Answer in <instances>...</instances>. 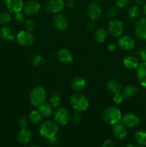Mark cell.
<instances>
[{"mask_svg":"<svg viewBox=\"0 0 146 147\" xmlns=\"http://www.w3.org/2000/svg\"><path fill=\"white\" fill-rule=\"evenodd\" d=\"M28 147H40V146H36V145H31V146H29Z\"/></svg>","mask_w":146,"mask_h":147,"instance_id":"cell-49","label":"cell"},{"mask_svg":"<svg viewBox=\"0 0 146 147\" xmlns=\"http://www.w3.org/2000/svg\"><path fill=\"white\" fill-rule=\"evenodd\" d=\"M124 96H123V94L120 93H115L113 97V101L115 102V103L117 105H120L121 103H123V100H124Z\"/></svg>","mask_w":146,"mask_h":147,"instance_id":"cell-38","label":"cell"},{"mask_svg":"<svg viewBox=\"0 0 146 147\" xmlns=\"http://www.w3.org/2000/svg\"><path fill=\"white\" fill-rule=\"evenodd\" d=\"M137 78L139 83L143 87L146 88V63L143 62L137 67Z\"/></svg>","mask_w":146,"mask_h":147,"instance_id":"cell-18","label":"cell"},{"mask_svg":"<svg viewBox=\"0 0 146 147\" xmlns=\"http://www.w3.org/2000/svg\"><path fill=\"white\" fill-rule=\"evenodd\" d=\"M139 64V60L133 55H127L123 59V65L127 69H137Z\"/></svg>","mask_w":146,"mask_h":147,"instance_id":"cell-22","label":"cell"},{"mask_svg":"<svg viewBox=\"0 0 146 147\" xmlns=\"http://www.w3.org/2000/svg\"><path fill=\"white\" fill-rule=\"evenodd\" d=\"M14 20H15L16 22H17L18 23L24 22L25 21V14H24V13L21 12V11L15 13Z\"/></svg>","mask_w":146,"mask_h":147,"instance_id":"cell-39","label":"cell"},{"mask_svg":"<svg viewBox=\"0 0 146 147\" xmlns=\"http://www.w3.org/2000/svg\"><path fill=\"white\" fill-rule=\"evenodd\" d=\"M138 54L140 55V59L143 62L146 63V47L144 48H140L138 50Z\"/></svg>","mask_w":146,"mask_h":147,"instance_id":"cell-41","label":"cell"},{"mask_svg":"<svg viewBox=\"0 0 146 147\" xmlns=\"http://www.w3.org/2000/svg\"><path fill=\"white\" fill-rule=\"evenodd\" d=\"M130 0H115L116 7L119 9H126L130 5Z\"/></svg>","mask_w":146,"mask_h":147,"instance_id":"cell-35","label":"cell"},{"mask_svg":"<svg viewBox=\"0 0 146 147\" xmlns=\"http://www.w3.org/2000/svg\"><path fill=\"white\" fill-rule=\"evenodd\" d=\"M72 107L78 112H83L89 107V100L86 96L80 93H74L70 98Z\"/></svg>","mask_w":146,"mask_h":147,"instance_id":"cell-3","label":"cell"},{"mask_svg":"<svg viewBox=\"0 0 146 147\" xmlns=\"http://www.w3.org/2000/svg\"><path fill=\"white\" fill-rule=\"evenodd\" d=\"M42 119V116H41V114H40L38 111L33 110L30 111V113H29L28 119L31 123L37 124V123L41 122Z\"/></svg>","mask_w":146,"mask_h":147,"instance_id":"cell-29","label":"cell"},{"mask_svg":"<svg viewBox=\"0 0 146 147\" xmlns=\"http://www.w3.org/2000/svg\"><path fill=\"white\" fill-rule=\"evenodd\" d=\"M47 93L44 88L36 87L32 89L29 95V101L33 106H40L45 103Z\"/></svg>","mask_w":146,"mask_h":147,"instance_id":"cell-4","label":"cell"},{"mask_svg":"<svg viewBox=\"0 0 146 147\" xmlns=\"http://www.w3.org/2000/svg\"><path fill=\"white\" fill-rule=\"evenodd\" d=\"M126 147H139L137 145L135 144H129Z\"/></svg>","mask_w":146,"mask_h":147,"instance_id":"cell-48","label":"cell"},{"mask_svg":"<svg viewBox=\"0 0 146 147\" xmlns=\"http://www.w3.org/2000/svg\"><path fill=\"white\" fill-rule=\"evenodd\" d=\"M95 27L96 24L94 23V21H93V20H90L87 23V30L88 31H92L95 29Z\"/></svg>","mask_w":146,"mask_h":147,"instance_id":"cell-43","label":"cell"},{"mask_svg":"<svg viewBox=\"0 0 146 147\" xmlns=\"http://www.w3.org/2000/svg\"><path fill=\"white\" fill-rule=\"evenodd\" d=\"M15 31L10 27H4L0 30V37L6 41H11L16 38Z\"/></svg>","mask_w":146,"mask_h":147,"instance_id":"cell-20","label":"cell"},{"mask_svg":"<svg viewBox=\"0 0 146 147\" xmlns=\"http://www.w3.org/2000/svg\"><path fill=\"white\" fill-rule=\"evenodd\" d=\"M38 111L41 116L44 118H49L54 114V111H53V107L50 104V103H44L43 104L40 105L38 106Z\"/></svg>","mask_w":146,"mask_h":147,"instance_id":"cell-23","label":"cell"},{"mask_svg":"<svg viewBox=\"0 0 146 147\" xmlns=\"http://www.w3.org/2000/svg\"><path fill=\"white\" fill-rule=\"evenodd\" d=\"M106 87L107 88L110 90L111 93H120V91H122V86L120 85V83L118 81L115 80H110L106 84Z\"/></svg>","mask_w":146,"mask_h":147,"instance_id":"cell-25","label":"cell"},{"mask_svg":"<svg viewBox=\"0 0 146 147\" xmlns=\"http://www.w3.org/2000/svg\"><path fill=\"white\" fill-rule=\"evenodd\" d=\"M62 102V98L60 97V96L57 94H54L53 96H51V98H50V104L52 106L53 108H58L60 106Z\"/></svg>","mask_w":146,"mask_h":147,"instance_id":"cell-31","label":"cell"},{"mask_svg":"<svg viewBox=\"0 0 146 147\" xmlns=\"http://www.w3.org/2000/svg\"><path fill=\"white\" fill-rule=\"evenodd\" d=\"M58 130V123L53 121H45L40 125L39 129L40 135L47 139L57 134Z\"/></svg>","mask_w":146,"mask_h":147,"instance_id":"cell-2","label":"cell"},{"mask_svg":"<svg viewBox=\"0 0 146 147\" xmlns=\"http://www.w3.org/2000/svg\"><path fill=\"white\" fill-rule=\"evenodd\" d=\"M4 2L9 11L14 14L21 11L24 6L23 0H4Z\"/></svg>","mask_w":146,"mask_h":147,"instance_id":"cell-13","label":"cell"},{"mask_svg":"<svg viewBox=\"0 0 146 147\" xmlns=\"http://www.w3.org/2000/svg\"><path fill=\"white\" fill-rule=\"evenodd\" d=\"M141 14V9L138 5H134L130 7L127 11V16L129 19L132 20H135L139 18Z\"/></svg>","mask_w":146,"mask_h":147,"instance_id":"cell-28","label":"cell"},{"mask_svg":"<svg viewBox=\"0 0 146 147\" xmlns=\"http://www.w3.org/2000/svg\"><path fill=\"white\" fill-rule=\"evenodd\" d=\"M49 143L51 145H53V146H56L59 144L60 142V138L57 136V134L54 135V136H52L51 138L48 139Z\"/></svg>","mask_w":146,"mask_h":147,"instance_id":"cell-40","label":"cell"},{"mask_svg":"<svg viewBox=\"0 0 146 147\" xmlns=\"http://www.w3.org/2000/svg\"><path fill=\"white\" fill-rule=\"evenodd\" d=\"M70 120H71L72 123L74 125H77L81 122L82 120V117L81 115H80V112L78 111H75L74 113L72 114V116L70 117Z\"/></svg>","mask_w":146,"mask_h":147,"instance_id":"cell-34","label":"cell"},{"mask_svg":"<svg viewBox=\"0 0 146 147\" xmlns=\"http://www.w3.org/2000/svg\"><path fill=\"white\" fill-rule=\"evenodd\" d=\"M134 139L135 143L139 146H146V131L139 130L135 134Z\"/></svg>","mask_w":146,"mask_h":147,"instance_id":"cell-26","label":"cell"},{"mask_svg":"<svg viewBox=\"0 0 146 147\" xmlns=\"http://www.w3.org/2000/svg\"><path fill=\"white\" fill-rule=\"evenodd\" d=\"M118 14V7L116 6H113L110 7L107 10V16L110 18H115Z\"/></svg>","mask_w":146,"mask_h":147,"instance_id":"cell-36","label":"cell"},{"mask_svg":"<svg viewBox=\"0 0 146 147\" xmlns=\"http://www.w3.org/2000/svg\"><path fill=\"white\" fill-rule=\"evenodd\" d=\"M94 1H102V0H94Z\"/></svg>","mask_w":146,"mask_h":147,"instance_id":"cell-50","label":"cell"},{"mask_svg":"<svg viewBox=\"0 0 146 147\" xmlns=\"http://www.w3.org/2000/svg\"><path fill=\"white\" fill-rule=\"evenodd\" d=\"M86 85H87V83H86L85 79L80 76L74 78L71 82L72 88L77 92L84 90L86 87Z\"/></svg>","mask_w":146,"mask_h":147,"instance_id":"cell-21","label":"cell"},{"mask_svg":"<svg viewBox=\"0 0 146 147\" xmlns=\"http://www.w3.org/2000/svg\"><path fill=\"white\" fill-rule=\"evenodd\" d=\"M113 126V133L115 138L119 141H122L125 139L127 136V130L123 123L118 122Z\"/></svg>","mask_w":146,"mask_h":147,"instance_id":"cell-15","label":"cell"},{"mask_svg":"<svg viewBox=\"0 0 146 147\" xmlns=\"http://www.w3.org/2000/svg\"><path fill=\"white\" fill-rule=\"evenodd\" d=\"M57 57L61 63L70 64L73 61V55L71 52L67 48H62L57 53Z\"/></svg>","mask_w":146,"mask_h":147,"instance_id":"cell-16","label":"cell"},{"mask_svg":"<svg viewBox=\"0 0 146 147\" xmlns=\"http://www.w3.org/2000/svg\"><path fill=\"white\" fill-rule=\"evenodd\" d=\"M35 27L36 24L33 20H27V21H25V23H24V28H25V30L31 32H33L35 30Z\"/></svg>","mask_w":146,"mask_h":147,"instance_id":"cell-33","label":"cell"},{"mask_svg":"<svg viewBox=\"0 0 146 147\" xmlns=\"http://www.w3.org/2000/svg\"><path fill=\"white\" fill-rule=\"evenodd\" d=\"M0 38H1V37H0Z\"/></svg>","mask_w":146,"mask_h":147,"instance_id":"cell-51","label":"cell"},{"mask_svg":"<svg viewBox=\"0 0 146 147\" xmlns=\"http://www.w3.org/2000/svg\"><path fill=\"white\" fill-rule=\"evenodd\" d=\"M117 45L124 50H131L134 48L135 42L132 37L128 35L122 36L117 40Z\"/></svg>","mask_w":146,"mask_h":147,"instance_id":"cell-14","label":"cell"},{"mask_svg":"<svg viewBox=\"0 0 146 147\" xmlns=\"http://www.w3.org/2000/svg\"><path fill=\"white\" fill-rule=\"evenodd\" d=\"M94 36L97 42H103L107 37V31L104 28H98L94 32Z\"/></svg>","mask_w":146,"mask_h":147,"instance_id":"cell-27","label":"cell"},{"mask_svg":"<svg viewBox=\"0 0 146 147\" xmlns=\"http://www.w3.org/2000/svg\"><path fill=\"white\" fill-rule=\"evenodd\" d=\"M137 93V88L133 85H128L122 89V94L125 98H131L135 96Z\"/></svg>","mask_w":146,"mask_h":147,"instance_id":"cell-24","label":"cell"},{"mask_svg":"<svg viewBox=\"0 0 146 147\" xmlns=\"http://www.w3.org/2000/svg\"><path fill=\"white\" fill-rule=\"evenodd\" d=\"M102 7L98 3L92 2L90 3L87 8V13L89 18L93 21L99 20L102 16Z\"/></svg>","mask_w":146,"mask_h":147,"instance_id":"cell-9","label":"cell"},{"mask_svg":"<svg viewBox=\"0 0 146 147\" xmlns=\"http://www.w3.org/2000/svg\"><path fill=\"white\" fill-rule=\"evenodd\" d=\"M143 13L144 14V15L146 17V2L143 4Z\"/></svg>","mask_w":146,"mask_h":147,"instance_id":"cell-47","label":"cell"},{"mask_svg":"<svg viewBox=\"0 0 146 147\" xmlns=\"http://www.w3.org/2000/svg\"><path fill=\"white\" fill-rule=\"evenodd\" d=\"M11 15L10 13L7 12V11H3L0 13V24H8L11 22Z\"/></svg>","mask_w":146,"mask_h":147,"instance_id":"cell-32","label":"cell"},{"mask_svg":"<svg viewBox=\"0 0 146 147\" xmlns=\"http://www.w3.org/2000/svg\"><path fill=\"white\" fill-rule=\"evenodd\" d=\"M102 147H115V143L111 139H107L102 145Z\"/></svg>","mask_w":146,"mask_h":147,"instance_id":"cell-42","label":"cell"},{"mask_svg":"<svg viewBox=\"0 0 146 147\" xmlns=\"http://www.w3.org/2000/svg\"><path fill=\"white\" fill-rule=\"evenodd\" d=\"M17 42L23 47H29L33 45L34 37L33 34L27 30H21L16 36Z\"/></svg>","mask_w":146,"mask_h":147,"instance_id":"cell-5","label":"cell"},{"mask_svg":"<svg viewBox=\"0 0 146 147\" xmlns=\"http://www.w3.org/2000/svg\"><path fill=\"white\" fill-rule=\"evenodd\" d=\"M54 121L60 125H66L70 120V114L69 111L64 107L58 108L54 112Z\"/></svg>","mask_w":146,"mask_h":147,"instance_id":"cell-6","label":"cell"},{"mask_svg":"<svg viewBox=\"0 0 146 147\" xmlns=\"http://www.w3.org/2000/svg\"><path fill=\"white\" fill-rule=\"evenodd\" d=\"M134 1L138 6L143 5V4L146 2V0H134Z\"/></svg>","mask_w":146,"mask_h":147,"instance_id":"cell-46","label":"cell"},{"mask_svg":"<svg viewBox=\"0 0 146 147\" xmlns=\"http://www.w3.org/2000/svg\"><path fill=\"white\" fill-rule=\"evenodd\" d=\"M18 125L21 129H26L28 125V119L25 116H20L18 119Z\"/></svg>","mask_w":146,"mask_h":147,"instance_id":"cell-37","label":"cell"},{"mask_svg":"<svg viewBox=\"0 0 146 147\" xmlns=\"http://www.w3.org/2000/svg\"><path fill=\"white\" fill-rule=\"evenodd\" d=\"M40 4L35 0H29L23 6V11L25 15L33 17L37 15L40 10Z\"/></svg>","mask_w":146,"mask_h":147,"instance_id":"cell-7","label":"cell"},{"mask_svg":"<svg viewBox=\"0 0 146 147\" xmlns=\"http://www.w3.org/2000/svg\"><path fill=\"white\" fill-rule=\"evenodd\" d=\"M124 30L123 22L118 19H113L110 22L108 25V32L113 37H119Z\"/></svg>","mask_w":146,"mask_h":147,"instance_id":"cell-8","label":"cell"},{"mask_svg":"<svg viewBox=\"0 0 146 147\" xmlns=\"http://www.w3.org/2000/svg\"><path fill=\"white\" fill-rule=\"evenodd\" d=\"M122 123L125 127L135 128L140 123V118L134 113H127L122 116Z\"/></svg>","mask_w":146,"mask_h":147,"instance_id":"cell-10","label":"cell"},{"mask_svg":"<svg viewBox=\"0 0 146 147\" xmlns=\"http://www.w3.org/2000/svg\"><path fill=\"white\" fill-rule=\"evenodd\" d=\"M53 23L54 27L58 30L62 31L65 30L68 26V20L67 17L62 14H56L53 19Z\"/></svg>","mask_w":146,"mask_h":147,"instance_id":"cell-17","label":"cell"},{"mask_svg":"<svg viewBox=\"0 0 146 147\" xmlns=\"http://www.w3.org/2000/svg\"><path fill=\"white\" fill-rule=\"evenodd\" d=\"M64 3L62 0H49L46 9L51 14H58L64 9Z\"/></svg>","mask_w":146,"mask_h":147,"instance_id":"cell-12","label":"cell"},{"mask_svg":"<svg viewBox=\"0 0 146 147\" xmlns=\"http://www.w3.org/2000/svg\"><path fill=\"white\" fill-rule=\"evenodd\" d=\"M31 132L29 129H21V130L19 132L17 135V140L19 142V144L22 145L27 144L30 142L31 139Z\"/></svg>","mask_w":146,"mask_h":147,"instance_id":"cell-19","label":"cell"},{"mask_svg":"<svg viewBox=\"0 0 146 147\" xmlns=\"http://www.w3.org/2000/svg\"><path fill=\"white\" fill-rule=\"evenodd\" d=\"M66 3H67V7L70 8H72L74 7V0H66Z\"/></svg>","mask_w":146,"mask_h":147,"instance_id":"cell-45","label":"cell"},{"mask_svg":"<svg viewBox=\"0 0 146 147\" xmlns=\"http://www.w3.org/2000/svg\"><path fill=\"white\" fill-rule=\"evenodd\" d=\"M45 59L40 55H36L31 59V63L34 67H40L45 63Z\"/></svg>","mask_w":146,"mask_h":147,"instance_id":"cell-30","label":"cell"},{"mask_svg":"<svg viewBox=\"0 0 146 147\" xmlns=\"http://www.w3.org/2000/svg\"><path fill=\"white\" fill-rule=\"evenodd\" d=\"M107 49H108L110 52L115 51V50H116V45L114 44V43H110V44H109L108 46H107Z\"/></svg>","mask_w":146,"mask_h":147,"instance_id":"cell-44","label":"cell"},{"mask_svg":"<svg viewBox=\"0 0 146 147\" xmlns=\"http://www.w3.org/2000/svg\"><path fill=\"white\" fill-rule=\"evenodd\" d=\"M102 118L108 124L114 125L121 120V111L117 108L110 106L103 111L102 113Z\"/></svg>","mask_w":146,"mask_h":147,"instance_id":"cell-1","label":"cell"},{"mask_svg":"<svg viewBox=\"0 0 146 147\" xmlns=\"http://www.w3.org/2000/svg\"><path fill=\"white\" fill-rule=\"evenodd\" d=\"M135 33L140 40H146V18L139 19L135 26Z\"/></svg>","mask_w":146,"mask_h":147,"instance_id":"cell-11","label":"cell"}]
</instances>
